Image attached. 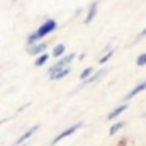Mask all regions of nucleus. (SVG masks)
Masks as SVG:
<instances>
[{
	"mask_svg": "<svg viewBox=\"0 0 146 146\" xmlns=\"http://www.w3.org/2000/svg\"><path fill=\"white\" fill-rule=\"evenodd\" d=\"M56 27H58V24H56L54 19H46V21L39 26V29H37L34 34L41 39V37H46L48 34H51L53 31H56Z\"/></svg>",
	"mask_w": 146,
	"mask_h": 146,
	"instance_id": "obj_1",
	"label": "nucleus"
},
{
	"mask_svg": "<svg viewBox=\"0 0 146 146\" xmlns=\"http://www.w3.org/2000/svg\"><path fill=\"white\" fill-rule=\"evenodd\" d=\"M80 127H82V122H76L75 126H72V127H68L66 131H63L61 134H58V136H56V138L53 139V145H58V143H60L61 139H65V138H68V136H72L73 133H76V131H78Z\"/></svg>",
	"mask_w": 146,
	"mask_h": 146,
	"instance_id": "obj_2",
	"label": "nucleus"
},
{
	"mask_svg": "<svg viewBox=\"0 0 146 146\" xmlns=\"http://www.w3.org/2000/svg\"><path fill=\"white\" fill-rule=\"evenodd\" d=\"M70 73V66L65 68H56V70H49V80H61Z\"/></svg>",
	"mask_w": 146,
	"mask_h": 146,
	"instance_id": "obj_3",
	"label": "nucleus"
},
{
	"mask_svg": "<svg viewBox=\"0 0 146 146\" xmlns=\"http://www.w3.org/2000/svg\"><path fill=\"white\" fill-rule=\"evenodd\" d=\"M73 60H75V53H70V54H66V56H63L58 63H54L53 66H51V70H56V68H65V66H68L70 63H72Z\"/></svg>",
	"mask_w": 146,
	"mask_h": 146,
	"instance_id": "obj_4",
	"label": "nucleus"
},
{
	"mask_svg": "<svg viewBox=\"0 0 146 146\" xmlns=\"http://www.w3.org/2000/svg\"><path fill=\"white\" fill-rule=\"evenodd\" d=\"M46 51V42H36V44H33V46H29V54L31 56H39V54H42Z\"/></svg>",
	"mask_w": 146,
	"mask_h": 146,
	"instance_id": "obj_5",
	"label": "nucleus"
},
{
	"mask_svg": "<svg viewBox=\"0 0 146 146\" xmlns=\"http://www.w3.org/2000/svg\"><path fill=\"white\" fill-rule=\"evenodd\" d=\"M97 10H99V2H92L90 7H88L87 17H85V24H90V22L94 21V17L97 15Z\"/></svg>",
	"mask_w": 146,
	"mask_h": 146,
	"instance_id": "obj_6",
	"label": "nucleus"
},
{
	"mask_svg": "<svg viewBox=\"0 0 146 146\" xmlns=\"http://www.w3.org/2000/svg\"><path fill=\"white\" fill-rule=\"evenodd\" d=\"M37 129H39V126H33L31 129H27V131H26L22 136H19V139L15 141V146H21L22 143H24V141H27V139H29V138H31L34 133H37Z\"/></svg>",
	"mask_w": 146,
	"mask_h": 146,
	"instance_id": "obj_7",
	"label": "nucleus"
},
{
	"mask_svg": "<svg viewBox=\"0 0 146 146\" xmlns=\"http://www.w3.org/2000/svg\"><path fill=\"white\" fill-rule=\"evenodd\" d=\"M143 90H146V80L143 82V83H139L138 87H134V88H133V90L126 95V100H131L133 97H136V95H138V94H141Z\"/></svg>",
	"mask_w": 146,
	"mask_h": 146,
	"instance_id": "obj_8",
	"label": "nucleus"
},
{
	"mask_svg": "<svg viewBox=\"0 0 146 146\" xmlns=\"http://www.w3.org/2000/svg\"><path fill=\"white\" fill-rule=\"evenodd\" d=\"M126 109H127V106H119V107H115V109L107 115V121H114V119H117V117H119V115H121Z\"/></svg>",
	"mask_w": 146,
	"mask_h": 146,
	"instance_id": "obj_9",
	"label": "nucleus"
},
{
	"mask_svg": "<svg viewBox=\"0 0 146 146\" xmlns=\"http://www.w3.org/2000/svg\"><path fill=\"white\" fill-rule=\"evenodd\" d=\"M51 54H53L54 58H58V56H63V54H65V44H56Z\"/></svg>",
	"mask_w": 146,
	"mask_h": 146,
	"instance_id": "obj_10",
	"label": "nucleus"
},
{
	"mask_svg": "<svg viewBox=\"0 0 146 146\" xmlns=\"http://www.w3.org/2000/svg\"><path fill=\"white\" fill-rule=\"evenodd\" d=\"M48 58H49V54H48V53H42V54H39V56L36 58V61H34V65H36V66H42V65L48 61Z\"/></svg>",
	"mask_w": 146,
	"mask_h": 146,
	"instance_id": "obj_11",
	"label": "nucleus"
},
{
	"mask_svg": "<svg viewBox=\"0 0 146 146\" xmlns=\"http://www.w3.org/2000/svg\"><path fill=\"white\" fill-rule=\"evenodd\" d=\"M106 73H107L106 70H102V72H97L95 75H90V78H88V80H85V82H87V83H92V82H97V80H100V78H102V76H104Z\"/></svg>",
	"mask_w": 146,
	"mask_h": 146,
	"instance_id": "obj_12",
	"label": "nucleus"
},
{
	"mask_svg": "<svg viewBox=\"0 0 146 146\" xmlns=\"http://www.w3.org/2000/svg\"><path fill=\"white\" fill-rule=\"evenodd\" d=\"M124 126H126L124 122H115V124H114V126H112V127L109 129V134H112V136H114V134H115L117 131H121V129H122Z\"/></svg>",
	"mask_w": 146,
	"mask_h": 146,
	"instance_id": "obj_13",
	"label": "nucleus"
},
{
	"mask_svg": "<svg viewBox=\"0 0 146 146\" xmlns=\"http://www.w3.org/2000/svg\"><path fill=\"white\" fill-rule=\"evenodd\" d=\"M92 73H94V68H85L83 72L80 73V78L85 82V80H88V78H90V75H92Z\"/></svg>",
	"mask_w": 146,
	"mask_h": 146,
	"instance_id": "obj_14",
	"label": "nucleus"
},
{
	"mask_svg": "<svg viewBox=\"0 0 146 146\" xmlns=\"http://www.w3.org/2000/svg\"><path fill=\"white\" fill-rule=\"evenodd\" d=\"M136 65H138V66H145L146 65V53L139 54V56L136 58Z\"/></svg>",
	"mask_w": 146,
	"mask_h": 146,
	"instance_id": "obj_15",
	"label": "nucleus"
},
{
	"mask_svg": "<svg viewBox=\"0 0 146 146\" xmlns=\"http://www.w3.org/2000/svg\"><path fill=\"white\" fill-rule=\"evenodd\" d=\"M112 54H114V51H107V53H106V54L99 60V63H100V65H104L106 61H109V60H110V56H112Z\"/></svg>",
	"mask_w": 146,
	"mask_h": 146,
	"instance_id": "obj_16",
	"label": "nucleus"
},
{
	"mask_svg": "<svg viewBox=\"0 0 146 146\" xmlns=\"http://www.w3.org/2000/svg\"><path fill=\"white\" fill-rule=\"evenodd\" d=\"M37 41H39V37H37L36 34H29V36H27V44H29V46L36 44Z\"/></svg>",
	"mask_w": 146,
	"mask_h": 146,
	"instance_id": "obj_17",
	"label": "nucleus"
},
{
	"mask_svg": "<svg viewBox=\"0 0 146 146\" xmlns=\"http://www.w3.org/2000/svg\"><path fill=\"white\" fill-rule=\"evenodd\" d=\"M143 36H146V29H145V31H143V33H141V34H139L138 37H143Z\"/></svg>",
	"mask_w": 146,
	"mask_h": 146,
	"instance_id": "obj_18",
	"label": "nucleus"
}]
</instances>
